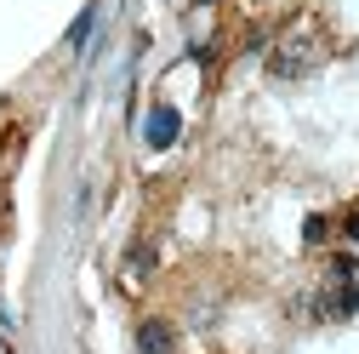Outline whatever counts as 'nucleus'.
<instances>
[{
  "label": "nucleus",
  "instance_id": "1",
  "mask_svg": "<svg viewBox=\"0 0 359 354\" xmlns=\"http://www.w3.org/2000/svg\"><path fill=\"white\" fill-rule=\"evenodd\" d=\"M137 354H177V337H171V326H165V320H149V326L137 332Z\"/></svg>",
  "mask_w": 359,
  "mask_h": 354
},
{
  "label": "nucleus",
  "instance_id": "2",
  "mask_svg": "<svg viewBox=\"0 0 359 354\" xmlns=\"http://www.w3.org/2000/svg\"><path fill=\"white\" fill-rule=\"evenodd\" d=\"M177 126H183V120H177V109H149V126H143V138H149L154 149H165V143L177 138Z\"/></svg>",
  "mask_w": 359,
  "mask_h": 354
},
{
  "label": "nucleus",
  "instance_id": "3",
  "mask_svg": "<svg viewBox=\"0 0 359 354\" xmlns=\"http://www.w3.org/2000/svg\"><path fill=\"white\" fill-rule=\"evenodd\" d=\"M86 29H92V12H80V23L69 29V46H80V40H86Z\"/></svg>",
  "mask_w": 359,
  "mask_h": 354
},
{
  "label": "nucleus",
  "instance_id": "4",
  "mask_svg": "<svg viewBox=\"0 0 359 354\" xmlns=\"http://www.w3.org/2000/svg\"><path fill=\"white\" fill-rule=\"evenodd\" d=\"M348 235H353V240H359V211H353V217H348Z\"/></svg>",
  "mask_w": 359,
  "mask_h": 354
}]
</instances>
